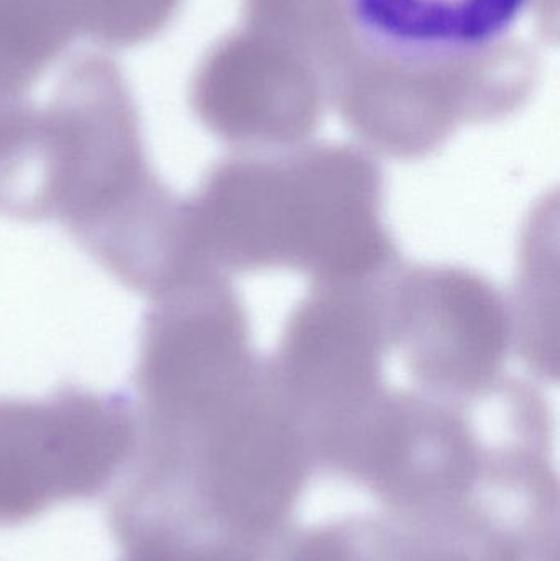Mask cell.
<instances>
[{"label": "cell", "mask_w": 560, "mask_h": 561, "mask_svg": "<svg viewBox=\"0 0 560 561\" xmlns=\"http://www.w3.org/2000/svg\"><path fill=\"white\" fill-rule=\"evenodd\" d=\"M385 174L361 148L239 151L183 199L187 242L229 276L289 270L312 284L387 275L403 260L384 219Z\"/></svg>", "instance_id": "cell-1"}, {"label": "cell", "mask_w": 560, "mask_h": 561, "mask_svg": "<svg viewBox=\"0 0 560 561\" xmlns=\"http://www.w3.org/2000/svg\"><path fill=\"white\" fill-rule=\"evenodd\" d=\"M178 204L148 164L127 79L101 55L66 68L28 144L0 170L2 216L61 224L112 276L157 253Z\"/></svg>", "instance_id": "cell-2"}, {"label": "cell", "mask_w": 560, "mask_h": 561, "mask_svg": "<svg viewBox=\"0 0 560 561\" xmlns=\"http://www.w3.org/2000/svg\"><path fill=\"white\" fill-rule=\"evenodd\" d=\"M395 270L355 283L312 284L268 358L318 468L390 388L387 287Z\"/></svg>", "instance_id": "cell-3"}, {"label": "cell", "mask_w": 560, "mask_h": 561, "mask_svg": "<svg viewBox=\"0 0 560 561\" xmlns=\"http://www.w3.org/2000/svg\"><path fill=\"white\" fill-rule=\"evenodd\" d=\"M495 388L469 401L388 388L325 470L370 491L390 514L467 503L493 448L518 440L515 432L487 437L483 417Z\"/></svg>", "instance_id": "cell-4"}, {"label": "cell", "mask_w": 560, "mask_h": 561, "mask_svg": "<svg viewBox=\"0 0 560 561\" xmlns=\"http://www.w3.org/2000/svg\"><path fill=\"white\" fill-rule=\"evenodd\" d=\"M138 438L135 401L65 386L43 399H0V526L118 481Z\"/></svg>", "instance_id": "cell-5"}, {"label": "cell", "mask_w": 560, "mask_h": 561, "mask_svg": "<svg viewBox=\"0 0 560 561\" xmlns=\"http://www.w3.org/2000/svg\"><path fill=\"white\" fill-rule=\"evenodd\" d=\"M388 336L411 388L469 401L495 388L515 353L510 299L456 265L401 263L388 279Z\"/></svg>", "instance_id": "cell-6"}, {"label": "cell", "mask_w": 560, "mask_h": 561, "mask_svg": "<svg viewBox=\"0 0 560 561\" xmlns=\"http://www.w3.org/2000/svg\"><path fill=\"white\" fill-rule=\"evenodd\" d=\"M535 0H344L368 55L404 69L460 65L495 51Z\"/></svg>", "instance_id": "cell-7"}, {"label": "cell", "mask_w": 560, "mask_h": 561, "mask_svg": "<svg viewBox=\"0 0 560 561\" xmlns=\"http://www.w3.org/2000/svg\"><path fill=\"white\" fill-rule=\"evenodd\" d=\"M390 561H532L522 543L470 501L421 514L385 513Z\"/></svg>", "instance_id": "cell-8"}, {"label": "cell", "mask_w": 560, "mask_h": 561, "mask_svg": "<svg viewBox=\"0 0 560 561\" xmlns=\"http://www.w3.org/2000/svg\"><path fill=\"white\" fill-rule=\"evenodd\" d=\"M61 0H0V95L23 99L78 39Z\"/></svg>", "instance_id": "cell-9"}, {"label": "cell", "mask_w": 560, "mask_h": 561, "mask_svg": "<svg viewBox=\"0 0 560 561\" xmlns=\"http://www.w3.org/2000/svg\"><path fill=\"white\" fill-rule=\"evenodd\" d=\"M183 0H62L78 38L105 49L134 48L160 35Z\"/></svg>", "instance_id": "cell-10"}, {"label": "cell", "mask_w": 560, "mask_h": 561, "mask_svg": "<svg viewBox=\"0 0 560 561\" xmlns=\"http://www.w3.org/2000/svg\"><path fill=\"white\" fill-rule=\"evenodd\" d=\"M283 561H390L387 517H348L293 533Z\"/></svg>", "instance_id": "cell-11"}, {"label": "cell", "mask_w": 560, "mask_h": 561, "mask_svg": "<svg viewBox=\"0 0 560 561\" xmlns=\"http://www.w3.org/2000/svg\"><path fill=\"white\" fill-rule=\"evenodd\" d=\"M286 543L266 546L236 537L164 534L122 547L121 561H283Z\"/></svg>", "instance_id": "cell-12"}]
</instances>
